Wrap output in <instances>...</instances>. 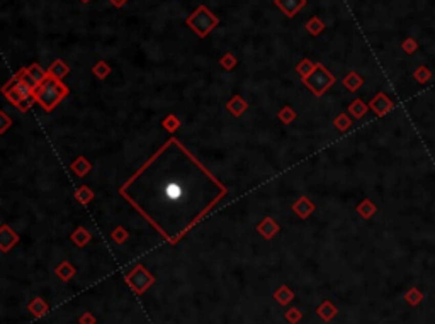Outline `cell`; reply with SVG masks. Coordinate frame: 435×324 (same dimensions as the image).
<instances>
[{
  "mask_svg": "<svg viewBox=\"0 0 435 324\" xmlns=\"http://www.w3.org/2000/svg\"><path fill=\"white\" fill-rule=\"evenodd\" d=\"M119 194L168 243L177 244L225 197L226 189L170 137L119 189Z\"/></svg>",
  "mask_w": 435,
  "mask_h": 324,
  "instance_id": "6da1fadb",
  "label": "cell"
},
{
  "mask_svg": "<svg viewBox=\"0 0 435 324\" xmlns=\"http://www.w3.org/2000/svg\"><path fill=\"white\" fill-rule=\"evenodd\" d=\"M67 94L68 88L65 85L58 80V78L50 77L46 73V78L34 90V99L43 105L45 110H51Z\"/></svg>",
  "mask_w": 435,
  "mask_h": 324,
  "instance_id": "7a4b0ae2",
  "label": "cell"
},
{
  "mask_svg": "<svg viewBox=\"0 0 435 324\" xmlns=\"http://www.w3.org/2000/svg\"><path fill=\"white\" fill-rule=\"evenodd\" d=\"M185 22H187L189 28L194 29L201 38H204V36H208L211 31L216 28L220 20H217V17L214 14H211V10L208 7L201 5V7H198V10H195V12L190 15Z\"/></svg>",
  "mask_w": 435,
  "mask_h": 324,
  "instance_id": "3957f363",
  "label": "cell"
},
{
  "mask_svg": "<svg viewBox=\"0 0 435 324\" xmlns=\"http://www.w3.org/2000/svg\"><path fill=\"white\" fill-rule=\"evenodd\" d=\"M304 82L316 95H321L328 87H332L335 78H333L330 72H327V68H323L321 65H316L315 70L304 78Z\"/></svg>",
  "mask_w": 435,
  "mask_h": 324,
  "instance_id": "277c9868",
  "label": "cell"
},
{
  "mask_svg": "<svg viewBox=\"0 0 435 324\" xmlns=\"http://www.w3.org/2000/svg\"><path fill=\"white\" fill-rule=\"evenodd\" d=\"M126 284L131 287L133 292L143 294L148 287L155 284V277H153L143 265H138L135 270H131V272L126 275Z\"/></svg>",
  "mask_w": 435,
  "mask_h": 324,
  "instance_id": "5b68a950",
  "label": "cell"
},
{
  "mask_svg": "<svg viewBox=\"0 0 435 324\" xmlns=\"http://www.w3.org/2000/svg\"><path fill=\"white\" fill-rule=\"evenodd\" d=\"M369 109H373L378 115H386L388 112H391L395 109V102L388 97L386 94L379 92L376 97L369 102Z\"/></svg>",
  "mask_w": 435,
  "mask_h": 324,
  "instance_id": "8992f818",
  "label": "cell"
},
{
  "mask_svg": "<svg viewBox=\"0 0 435 324\" xmlns=\"http://www.w3.org/2000/svg\"><path fill=\"white\" fill-rule=\"evenodd\" d=\"M275 4L288 17H294L298 10L306 5V0H275Z\"/></svg>",
  "mask_w": 435,
  "mask_h": 324,
  "instance_id": "52a82bcc",
  "label": "cell"
},
{
  "mask_svg": "<svg viewBox=\"0 0 435 324\" xmlns=\"http://www.w3.org/2000/svg\"><path fill=\"white\" fill-rule=\"evenodd\" d=\"M316 312H318V316H320L323 321L328 322V321H332L333 317L337 316V307L333 306L330 300H325V302H323V304L316 309Z\"/></svg>",
  "mask_w": 435,
  "mask_h": 324,
  "instance_id": "ba28073f",
  "label": "cell"
},
{
  "mask_svg": "<svg viewBox=\"0 0 435 324\" xmlns=\"http://www.w3.org/2000/svg\"><path fill=\"white\" fill-rule=\"evenodd\" d=\"M405 300H406V304L408 306H411V307H417V306H420L422 302H423V292L418 289V287H411V289H408L406 290V294H405Z\"/></svg>",
  "mask_w": 435,
  "mask_h": 324,
  "instance_id": "9c48e42d",
  "label": "cell"
},
{
  "mask_svg": "<svg viewBox=\"0 0 435 324\" xmlns=\"http://www.w3.org/2000/svg\"><path fill=\"white\" fill-rule=\"evenodd\" d=\"M274 299H277V302L280 306H286V304H289V302L294 299V294H293V290H291L289 287L282 285V287H279V289L275 290Z\"/></svg>",
  "mask_w": 435,
  "mask_h": 324,
  "instance_id": "30bf717a",
  "label": "cell"
},
{
  "mask_svg": "<svg viewBox=\"0 0 435 324\" xmlns=\"http://www.w3.org/2000/svg\"><path fill=\"white\" fill-rule=\"evenodd\" d=\"M46 73H48L50 77H55V78H58V80H60V78H63V77H65L67 73H68V66H67L63 61L56 60L50 68H48Z\"/></svg>",
  "mask_w": 435,
  "mask_h": 324,
  "instance_id": "8fae6325",
  "label": "cell"
},
{
  "mask_svg": "<svg viewBox=\"0 0 435 324\" xmlns=\"http://www.w3.org/2000/svg\"><path fill=\"white\" fill-rule=\"evenodd\" d=\"M48 309H50V307H48V304H46L43 299H41V297H36V299L29 304V311L33 312L36 317L45 316L46 312H48Z\"/></svg>",
  "mask_w": 435,
  "mask_h": 324,
  "instance_id": "7c38bea8",
  "label": "cell"
},
{
  "mask_svg": "<svg viewBox=\"0 0 435 324\" xmlns=\"http://www.w3.org/2000/svg\"><path fill=\"white\" fill-rule=\"evenodd\" d=\"M15 241H17V236L14 235V231H10L7 226H4L2 236H0V243H2V249H4V251H7V249L12 246Z\"/></svg>",
  "mask_w": 435,
  "mask_h": 324,
  "instance_id": "4fadbf2b",
  "label": "cell"
},
{
  "mask_svg": "<svg viewBox=\"0 0 435 324\" xmlns=\"http://www.w3.org/2000/svg\"><path fill=\"white\" fill-rule=\"evenodd\" d=\"M357 212L364 217V219H371V217L374 216V212H376V205L371 202V200L365 199V200H362V202L357 205Z\"/></svg>",
  "mask_w": 435,
  "mask_h": 324,
  "instance_id": "5bb4252c",
  "label": "cell"
},
{
  "mask_svg": "<svg viewBox=\"0 0 435 324\" xmlns=\"http://www.w3.org/2000/svg\"><path fill=\"white\" fill-rule=\"evenodd\" d=\"M343 83H345V87H347L349 90H352V92H355V90H357L359 87H362L364 80H362V78H360L355 72H352V73H349V75L345 77V80H343Z\"/></svg>",
  "mask_w": 435,
  "mask_h": 324,
  "instance_id": "9a60e30c",
  "label": "cell"
},
{
  "mask_svg": "<svg viewBox=\"0 0 435 324\" xmlns=\"http://www.w3.org/2000/svg\"><path fill=\"white\" fill-rule=\"evenodd\" d=\"M349 109H350V112L354 114V118H357V119H359V118H362V115H364L365 112H367V109H369V107H367V105H365L360 99H357V100H354V102L350 104V107H349Z\"/></svg>",
  "mask_w": 435,
  "mask_h": 324,
  "instance_id": "2e32d148",
  "label": "cell"
},
{
  "mask_svg": "<svg viewBox=\"0 0 435 324\" xmlns=\"http://www.w3.org/2000/svg\"><path fill=\"white\" fill-rule=\"evenodd\" d=\"M56 273H58V277H60L61 280H65V282H67L68 279H72L73 275H75V268H73L70 263L65 262V263H61L60 267H58Z\"/></svg>",
  "mask_w": 435,
  "mask_h": 324,
  "instance_id": "e0dca14e",
  "label": "cell"
},
{
  "mask_svg": "<svg viewBox=\"0 0 435 324\" xmlns=\"http://www.w3.org/2000/svg\"><path fill=\"white\" fill-rule=\"evenodd\" d=\"M413 78H415V80H417L418 83H422V85H423V83H427V82L432 78V72L428 70L427 66H420L415 73H413Z\"/></svg>",
  "mask_w": 435,
  "mask_h": 324,
  "instance_id": "ac0fdd59",
  "label": "cell"
},
{
  "mask_svg": "<svg viewBox=\"0 0 435 324\" xmlns=\"http://www.w3.org/2000/svg\"><path fill=\"white\" fill-rule=\"evenodd\" d=\"M306 28H308V31H310L311 34H320L325 26H323V22L318 17H313L310 22L306 24Z\"/></svg>",
  "mask_w": 435,
  "mask_h": 324,
  "instance_id": "d6986e66",
  "label": "cell"
},
{
  "mask_svg": "<svg viewBox=\"0 0 435 324\" xmlns=\"http://www.w3.org/2000/svg\"><path fill=\"white\" fill-rule=\"evenodd\" d=\"M315 66H316V65H313L310 60H303V61H301L299 65H298V72L301 73V75H303V78H306L313 70H315Z\"/></svg>",
  "mask_w": 435,
  "mask_h": 324,
  "instance_id": "ffe728a7",
  "label": "cell"
},
{
  "mask_svg": "<svg viewBox=\"0 0 435 324\" xmlns=\"http://www.w3.org/2000/svg\"><path fill=\"white\" fill-rule=\"evenodd\" d=\"M89 240H90V235L87 231H83V229H78L75 235H73V241H75L78 246H83V244H85Z\"/></svg>",
  "mask_w": 435,
  "mask_h": 324,
  "instance_id": "44dd1931",
  "label": "cell"
},
{
  "mask_svg": "<svg viewBox=\"0 0 435 324\" xmlns=\"http://www.w3.org/2000/svg\"><path fill=\"white\" fill-rule=\"evenodd\" d=\"M301 317H303V314H301L299 309H296V307H293V309H289L288 312H286V319H288L291 324H296Z\"/></svg>",
  "mask_w": 435,
  "mask_h": 324,
  "instance_id": "7402d4cb",
  "label": "cell"
},
{
  "mask_svg": "<svg viewBox=\"0 0 435 324\" xmlns=\"http://www.w3.org/2000/svg\"><path fill=\"white\" fill-rule=\"evenodd\" d=\"M109 72H111V68L105 65L104 61H100V63H97V65L94 66V73H95V75H99L100 78H104Z\"/></svg>",
  "mask_w": 435,
  "mask_h": 324,
  "instance_id": "603a6c76",
  "label": "cell"
},
{
  "mask_svg": "<svg viewBox=\"0 0 435 324\" xmlns=\"http://www.w3.org/2000/svg\"><path fill=\"white\" fill-rule=\"evenodd\" d=\"M417 50H418V44H417V41H415V39L408 38L405 42H403V51L408 53V55H411V53H415Z\"/></svg>",
  "mask_w": 435,
  "mask_h": 324,
  "instance_id": "cb8c5ba5",
  "label": "cell"
},
{
  "mask_svg": "<svg viewBox=\"0 0 435 324\" xmlns=\"http://www.w3.org/2000/svg\"><path fill=\"white\" fill-rule=\"evenodd\" d=\"M335 124H337V127H338V129H340V131H345V129H349L352 122H350V119L347 118V115H343V114H342V115H338V118H337Z\"/></svg>",
  "mask_w": 435,
  "mask_h": 324,
  "instance_id": "d4e9b609",
  "label": "cell"
},
{
  "mask_svg": "<svg viewBox=\"0 0 435 324\" xmlns=\"http://www.w3.org/2000/svg\"><path fill=\"white\" fill-rule=\"evenodd\" d=\"M221 65L226 68V70H231L233 66L236 65V60H235V56H231V55H225L221 58Z\"/></svg>",
  "mask_w": 435,
  "mask_h": 324,
  "instance_id": "484cf974",
  "label": "cell"
},
{
  "mask_svg": "<svg viewBox=\"0 0 435 324\" xmlns=\"http://www.w3.org/2000/svg\"><path fill=\"white\" fill-rule=\"evenodd\" d=\"M77 197L82 200V204H85L87 200H89L90 197H92V192H90V190H89L87 187H82V189L77 192Z\"/></svg>",
  "mask_w": 435,
  "mask_h": 324,
  "instance_id": "4316f807",
  "label": "cell"
},
{
  "mask_svg": "<svg viewBox=\"0 0 435 324\" xmlns=\"http://www.w3.org/2000/svg\"><path fill=\"white\" fill-rule=\"evenodd\" d=\"M80 324H95V317L90 314V312H85V314L80 317Z\"/></svg>",
  "mask_w": 435,
  "mask_h": 324,
  "instance_id": "83f0119b",
  "label": "cell"
},
{
  "mask_svg": "<svg viewBox=\"0 0 435 324\" xmlns=\"http://www.w3.org/2000/svg\"><path fill=\"white\" fill-rule=\"evenodd\" d=\"M111 2H113L116 7H123V5L128 2V0H111Z\"/></svg>",
  "mask_w": 435,
  "mask_h": 324,
  "instance_id": "f1b7e54d",
  "label": "cell"
},
{
  "mask_svg": "<svg viewBox=\"0 0 435 324\" xmlns=\"http://www.w3.org/2000/svg\"><path fill=\"white\" fill-rule=\"evenodd\" d=\"M82 2H83V4H87V2H90V0H82Z\"/></svg>",
  "mask_w": 435,
  "mask_h": 324,
  "instance_id": "f546056e",
  "label": "cell"
}]
</instances>
